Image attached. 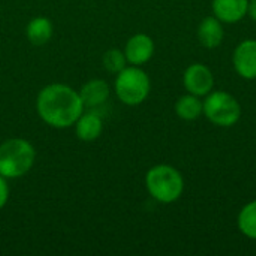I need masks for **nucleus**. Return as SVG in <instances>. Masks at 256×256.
<instances>
[{
    "label": "nucleus",
    "instance_id": "1",
    "mask_svg": "<svg viewBox=\"0 0 256 256\" xmlns=\"http://www.w3.org/2000/svg\"><path fill=\"white\" fill-rule=\"evenodd\" d=\"M36 110L44 123L54 129H68L75 126L84 112V104L80 92L68 84H50L44 87L36 100Z\"/></svg>",
    "mask_w": 256,
    "mask_h": 256
},
{
    "label": "nucleus",
    "instance_id": "2",
    "mask_svg": "<svg viewBox=\"0 0 256 256\" xmlns=\"http://www.w3.org/2000/svg\"><path fill=\"white\" fill-rule=\"evenodd\" d=\"M36 162V150L22 138H12L0 146V176L4 178H21L32 171Z\"/></svg>",
    "mask_w": 256,
    "mask_h": 256
},
{
    "label": "nucleus",
    "instance_id": "3",
    "mask_svg": "<svg viewBox=\"0 0 256 256\" xmlns=\"http://www.w3.org/2000/svg\"><path fill=\"white\" fill-rule=\"evenodd\" d=\"M146 188L153 200L160 204L178 201L184 192V178L182 172L171 165H156L146 176Z\"/></svg>",
    "mask_w": 256,
    "mask_h": 256
},
{
    "label": "nucleus",
    "instance_id": "4",
    "mask_svg": "<svg viewBox=\"0 0 256 256\" xmlns=\"http://www.w3.org/2000/svg\"><path fill=\"white\" fill-rule=\"evenodd\" d=\"M114 90L117 98L124 105L138 106L144 104L150 94V76L140 66H126L122 72L117 74Z\"/></svg>",
    "mask_w": 256,
    "mask_h": 256
},
{
    "label": "nucleus",
    "instance_id": "5",
    "mask_svg": "<svg viewBox=\"0 0 256 256\" xmlns=\"http://www.w3.org/2000/svg\"><path fill=\"white\" fill-rule=\"evenodd\" d=\"M202 116L218 128H232L242 118V105L228 92H212L204 99Z\"/></svg>",
    "mask_w": 256,
    "mask_h": 256
},
{
    "label": "nucleus",
    "instance_id": "6",
    "mask_svg": "<svg viewBox=\"0 0 256 256\" xmlns=\"http://www.w3.org/2000/svg\"><path fill=\"white\" fill-rule=\"evenodd\" d=\"M183 86L188 93L198 98H206L214 88V75L208 66L202 63H194L184 70Z\"/></svg>",
    "mask_w": 256,
    "mask_h": 256
},
{
    "label": "nucleus",
    "instance_id": "7",
    "mask_svg": "<svg viewBox=\"0 0 256 256\" xmlns=\"http://www.w3.org/2000/svg\"><path fill=\"white\" fill-rule=\"evenodd\" d=\"M232 64L243 80H256V39H246L237 45L232 54Z\"/></svg>",
    "mask_w": 256,
    "mask_h": 256
},
{
    "label": "nucleus",
    "instance_id": "8",
    "mask_svg": "<svg viewBox=\"0 0 256 256\" xmlns=\"http://www.w3.org/2000/svg\"><path fill=\"white\" fill-rule=\"evenodd\" d=\"M154 50H156L154 40L146 33H138L126 42L124 56L129 64L142 66L153 58Z\"/></svg>",
    "mask_w": 256,
    "mask_h": 256
},
{
    "label": "nucleus",
    "instance_id": "9",
    "mask_svg": "<svg viewBox=\"0 0 256 256\" xmlns=\"http://www.w3.org/2000/svg\"><path fill=\"white\" fill-rule=\"evenodd\" d=\"M248 6L249 0H213L212 3L213 15L224 24L240 22L248 16Z\"/></svg>",
    "mask_w": 256,
    "mask_h": 256
},
{
    "label": "nucleus",
    "instance_id": "10",
    "mask_svg": "<svg viewBox=\"0 0 256 256\" xmlns=\"http://www.w3.org/2000/svg\"><path fill=\"white\" fill-rule=\"evenodd\" d=\"M198 40L207 50H216L222 45L225 38L224 22L218 20L214 15L204 18L198 26Z\"/></svg>",
    "mask_w": 256,
    "mask_h": 256
},
{
    "label": "nucleus",
    "instance_id": "11",
    "mask_svg": "<svg viewBox=\"0 0 256 256\" xmlns=\"http://www.w3.org/2000/svg\"><path fill=\"white\" fill-rule=\"evenodd\" d=\"M75 132L78 140L84 142L96 141L104 132L102 117L96 112H82L75 123Z\"/></svg>",
    "mask_w": 256,
    "mask_h": 256
},
{
    "label": "nucleus",
    "instance_id": "12",
    "mask_svg": "<svg viewBox=\"0 0 256 256\" xmlns=\"http://www.w3.org/2000/svg\"><path fill=\"white\" fill-rule=\"evenodd\" d=\"M110 93H111L110 86L104 80H92L86 82L80 90V96L82 99L84 106H90V108L104 105L108 100Z\"/></svg>",
    "mask_w": 256,
    "mask_h": 256
},
{
    "label": "nucleus",
    "instance_id": "13",
    "mask_svg": "<svg viewBox=\"0 0 256 256\" xmlns=\"http://www.w3.org/2000/svg\"><path fill=\"white\" fill-rule=\"evenodd\" d=\"M26 33H27V39L30 40L32 45L42 46V45H45V44H48L51 40L52 33H54V27H52V22L48 18L36 16L28 22Z\"/></svg>",
    "mask_w": 256,
    "mask_h": 256
},
{
    "label": "nucleus",
    "instance_id": "14",
    "mask_svg": "<svg viewBox=\"0 0 256 256\" xmlns=\"http://www.w3.org/2000/svg\"><path fill=\"white\" fill-rule=\"evenodd\" d=\"M204 111V104L201 100V98L195 96V94H184L182 98H178V100L176 102V114L184 120V122H195L202 116Z\"/></svg>",
    "mask_w": 256,
    "mask_h": 256
},
{
    "label": "nucleus",
    "instance_id": "15",
    "mask_svg": "<svg viewBox=\"0 0 256 256\" xmlns=\"http://www.w3.org/2000/svg\"><path fill=\"white\" fill-rule=\"evenodd\" d=\"M240 232L249 240H256V201L246 204L237 218Z\"/></svg>",
    "mask_w": 256,
    "mask_h": 256
},
{
    "label": "nucleus",
    "instance_id": "16",
    "mask_svg": "<svg viewBox=\"0 0 256 256\" xmlns=\"http://www.w3.org/2000/svg\"><path fill=\"white\" fill-rule=\"evenodd\" d=\"M104 66L111 74H118L128 66V58L124 56V51H120L117 48L108 50L104 54Z\"/></svg>",
    "mask_w": 256,
    "mask_h": 256
},
{
    "label": "nucleus",
    "instance_id": "17",
    "mask_svg": "<svg viewBox=\"0 0 256 256\" xmlns=\"http://www.w3.org/2000/svg\"><path fill=\"white\" fill-rule=\"evenodd\" d=\"M8 178H4L3 176H0V210L8 204L9 201V184L6 182Z\"/></svg>",
    "mask_w": 256,
    "mask_h": 256
},
{
    "label": "nucleus",
    "instance_id": "18",
    "mask_svg": "<svg viewBox=\"0 0 256 256\" xmlns=\"http://www.w3.org/2000/svg\"><path fill=\"white\" fill-rule=\"evenodd\" d=\"M248 16L250 20L256 21V0H249V6H248Z\"/></svg>",
    "mask_w": 256,
    "mask_h": 256
}]
</instances>
